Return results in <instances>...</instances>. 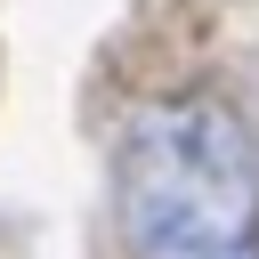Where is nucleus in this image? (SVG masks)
Here are the masks:
<instances>
[{"mask_svg": "<svg viewBox=\"0 0 259 259\" xmlns=\"http://www.w3.org/2000/svg\"><path fill=\"white\" fill-rule=\"evenodd\" d=\"M121 227L138 259H259V154L219 97L138 105L121 130Z\"/></svg>", "mask_w": 259, "mask_h": 259, "instance_id": "1", "label": "nucleus"}]
</instances>
